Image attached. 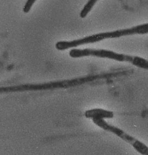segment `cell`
I'll return each instance as SVG.
<instances>
[{
	"label": "cell",
	"instance_id": "obj_6",
	"mask_svg": "<svg viewBox=\"0 0 148 155\" xmlns=\"http://www.w3.org/2000/svg\"><path fill=\"white\" fill-rule=\"evenodd\" d=\"M132 64L140 68L148 70V61L141 57H134Z\"/></svg>",
	"mask_w": 148,
	"mask_h": 155
},
{
	"label": "cell",
	"instance_id": "obj_1",
	"mask_svg": "<svg viewBox=\"0 0 148 155\" xmlns=\"http://www.w3.org/2000/svg\"><path fill=\"white\" fill-rule=\"evenodd\" d=\"M121 72H112L99 74L87 76L85 77L76 78L71 80H64L60 81H50L41 84H26L17 85L7 87H1L0 92H16L31 91H43L57 88H67L84 84L89 82L101 79L115 78L119 76Z\"/></svg>",
	"mask_w": 148,
	"mask_h": 155
},
{
	"label": "cell",
	"instance_id": "obj_4",
	"mask_svg": "<svg viewBox=\"0 0 148 155\" xmlns=\"http://www.w3.org/2000/svg\"><path fill=\"white\" fill-rule=\"evenodd\" d=\"M85 117L92 120H101L105 119H112L114 117L113 112L103 109L96 108L87 110L85 112Z\"/></svg>",
	"mask_w": 148,
	"mask_h": 155
},
{
	"label": "cell",
	"instance_id": "obj_3",
	"mask_svg": "<svg viewBox=\"0 0 148 155\" xmlns=\"http://www.w3.org/2000/svg\"><path fill=\"white\" fill-rule=\"evenodd\" d=\"M93 123L106 131L116 135L121 140L130 144L134 149L142 155H148V147L142 142L127 134L118 127L108 124L104 119L93 120Z\"/></svg>",
	"mask_w": 148,
	"mask_h": 155
},
{
	"label": "cell",
	"instance_id": "obj_2",
	"mask_svg": "<svg viewBox=\"0 0 148 155\" xmlns=\"http://www.w3.org/2000/svg\"><path fill=\"white\" fill-rule=\"evenodd\" d=\"M70 56L74 58H82L85 57H94L101 58H107L115 60L119 62H128L133 63L134 57L119 54L112 51L104 49H71L69 52Z\"/></svg>",
	"mask_w": 148,
	"mask_h": 155
},
{
	"label": "cell",
	"instance_id": "obj_5",
	"mask_svg": "<svg viewBox=\"0 0 148 155\" xmlns=\"http://www.w3.org/2000/svg\"><path fill=\"white\" fill-rule=\"evenodd\" d=\"M97 2V0H90L84 6L83 8L82 9L80 13V17L81 18H85L88 14L90 12L92 8L94 7V5L96 4V3Z\"/></svg>",
	"mask_w": 148,
	"mask_h": 155
},
{
	"label": "cell",
	"instance_id": "obj_7",
	"mask_svg": "<svg viewBox=\"0 0 148 155\" xmlns=\"http://www.w3.org/2000/svg\"><path fill=\"white\" fill-rule=\"evenodd\" d=\"M35 1H35V0H28V1H27L24 7L23 8V12L24 13L29 12V11H30V9H31V8L33 7V5L35 3Z\"/></svg>",
	"mask_w": 148,
	"mask_h": 155
}]
</instances>
